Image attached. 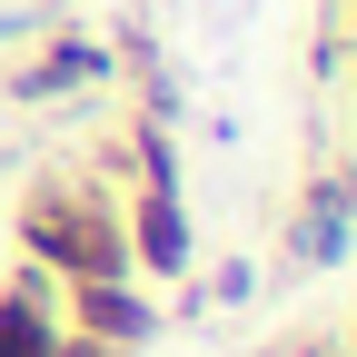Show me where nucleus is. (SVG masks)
I'll list each match as a JSON object with an SVG mask.
<instances>
[{
    "instance_id": "1",
    "label": "nucleus",
    "mask_w": 357,
    "mask_h": 357,
    "mask_svg": "<svg viewBox=\"0 0 357 357\" xmlns=\"http://www.w3.org/2000/svg\"><path fill=\"white\" fill-rule=\"evenodd\" d=\"M0 357H60L50 298H40V288H10V298H0Z\"/></svg>"
}]
</instances>
